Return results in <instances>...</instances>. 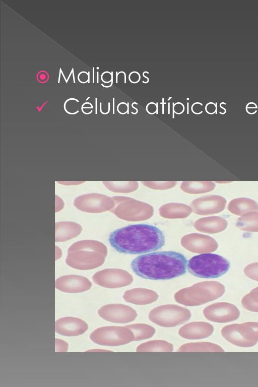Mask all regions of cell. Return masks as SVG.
<instances>
[{
  "label": "cell",
  "mask_w": 258,
  "mask_h": 387,
  "mask_svg": "<svg viewBox=\"0 0 258 387\" xmlns=\"http://www.w3.org/2000/svg\"><path fill=\"white\" fill-rule=\"evenodd\" d=\"M109 242L117 251L137 254L155 251L165 242L163 233L157 227L145 224L117 229L109 235Z\"/></svg>",
  "instance_id": "1"
},
{
  "label": "cell",
  "mask_w": 258,
  "mask_h": 387,
  "mask_svg": "<svg viewBox=\"0 0 258 387\" xmlns=\"http://www.w3.org/2000/svg\"><path fill=\"white\" fill-rule=\"evenodd\" d=\"M187 261L181 253L174 251H164L144 254L131 263L133 272L144 279L164 280L184 274Z\"/></svg>",
  "instance_id": "2"
},
{
  "label": "cell",
  "mask_w": 258,
  "mask_h": 387,
  "mask_svg": "<svg viewBox=\"0 0 258 387\" xmlns=\"http://www.w3.org/2000/svg\"><path fill=\"white\" fill-rule=\"evenodd\" d=\"M107 255L105 245L94 240H83L75 242L68 250L66 264L71 268L88 270L102 265Z\"/></svg>",
  "instance_id": "3"
},
{
  "label": "cell",
  "mask_w": 258,
  "mask_h": 387,
  "mask_svg": "<svg viewBox=\"0 0 258 387\" xmlns=\"http://www.w3.org/2000/svg\"><path fill=\"white\" fill-rule=\"evenodd\" d=\"M225 291L224 286L217 281H205L184 288L174 296L175 300L186 306H197L217 299Z\"/></svg>",
  "instance_id": "4"
},
{
  "label": "cell",
  "mask_w": 258,
  "mask_h": 387,
  "mask_svg": "<svg viewBox=\"0 0 258 387\" xmlns=\"http://www.w3.org/2000/svg\"><path fill=\"white\" fill-rule=\"evenodd\" d=\"M229 261L224 257L214 253H203L195 255L187 262L188 272L202 278H216L226 273L230 268Z\"/></svg>",
  "instance_id": "5"
},
{
  "label": "cell",
  "mask_w": 258,
  "mask_h": 387,
  "mask_svg": "<svg viewBox=\"0 0 258 387\" xmlns=\"http://www.w3.org/2000/svg\"><path fill=\"white\" fill-rule=\"evenodd\" d=\"M222 336L231 344L241 347H250L258 342V322H246L224 327Z\"/></svg>",
  "instance_id": "6"
},
{
  "label": "cell",
  "mask_w": 258,
  "mask_h": 387,
  "mask_svg": "<svg viewBox=\"0 0 258 387\" xmlns=\"http://www.w3.org/2000/svg\"><path fill=\"white\" fill-rule=\"evenodd\" d=\"M191 316L190 311L177 305H161L153 309L149 318L163 327H173L187 321Z\"/></svg>",
  "instance_id": "7"
},
{
  "label": "cell",
  "mask_w": 258,
  "mask_h": 387,
  "mask_svg": "<svg viewBox=\"0 0 258 387\" xmlns=\"http://www.w3.org/2000/svg\"><path fill=\"white\" fill-rule=\"evenodd\" d=\"M132 331L126 326H107L97 328L90 335L94 343L103 346H117L134 341Z\"/></svg>",
  "instance_id": "8"
},
{
  "label": "cell",
  "mask_w": 258,
  "mask_h": 387,
  "mask_svg": "<svg viewBox=\"0 0 258 387\" xmlns=\"http://www.w3.org/2000/svg\"><path fill=\"white\" fill-rule=\"evenodd\" d=\"M92 278L96 284L108 288L124 287L133 281V277L129 273L116 269H107L97 272Z\"/></svg>",
  "instance_id": "9"
},
{
  "label": "cell",
  "mask_w": 258,
  "mask_h": 387,
  "mask_svg": "<svg viewBox=\"0 0 258 387\" xmlns=\"http://www.w3.org/2000/svg\"><path fill=\"white\" fill-rule=\"evenodd\" d=\"M114 203L104 195L92 194L81 196L76 199L75 206L79 210L91 213L103 212L111 210Z\"/></svg>",
  "instance_id": "10"
},
{
  "label": "cell",
  "mask_w": 258,
  "mask_h": 387,
  "mask_svg": "<svg viewBox=\"0 0 258 387\" xmlns=\"http://www.w3.org/2000/svg\"><path fill=\"white\" fill-rule=\"evenodd\" d=\"M103 319L115 323L124 324L132 321L137 313L132 307L122 304H109L104 305L98 310Z\"/></svg>",
  "instance_id": "11"
},
{
  "label": "cell",
  "mask_w": 258,
  "mask_h": 387,
  "mask_svg": "<svg viewBox=\"0 0 258 387\" xmlns=\"http://www.w3.org/2000/svg\"><path fill=\"white\" fill-rule=\"evenodd\" d=\"M203 313L207 319L219 323L234 321L240 315V311L237 307L227 302L210 305L204 309Z\"/></svg>",
  "instance_id": "12"
},
{
  "label": "cell",
  "mask_w": 258,
  "mask_h": 387,
  "mask_svg": "<svg viewBox=\"0 0 258 387\" xmlns=\"http://www.w3.org/2000/svg\"><path fill=\"white\" fill-rule=\"evenodd\" d=\"M227 201L220 196L211 195L194 200L191 205L195 212L200 215H210L220 213L225 209Z\"/></svg>",
  "instance_id": "13"
},
{
  "label": "cell",
  "mask_w": 258,
  "mask_h": 387,
  "mask_svg": "<svg viewBox=\"0 0 258 387\" xmlns=\"http://www.w3.org/2000/svg\"><path fill=\"white\" fill-rule=\"evenodd\" d=\"M55 288L58 290L71 293H81L86 291L92 286L91 282L86 277L68 275L61 276L55 280Z\"/></svg>",
  "instance_id": "14"
},
{
  "label": "cell",
  "mask_w": 258,
  "mask_h": 387,
  "mask_svg": "<svg viewBox=\"0 0 258 387\" xmlns=\"http://www.w3.org/2000/svg\"><path fill=\"white\" fill-rule=\"evenodd\" d=\"M88 326L83 320L72 316L60 318L55 321L56 333L64 336H77L84 334Z\"/></svg>",
  "instance_id": "15"
},
{
  "label": "cell",
  "mask_w": 258,
  "mask_h": 387,
  "mask_svg": "<svg viewBox=\"0 0 258 387\" xmlns=\"http://www.w3.org/2000/svg\"><path fill=\"white\" fill-rule=\"evenodd\" d=\"M213 326L205 322H192L181 327L179 335L186 339H201L210 336L213 333Z\"/></svg>",
  "instance_id": "16"
},
{
  "label": "cell",
  "mask_w": 258,
  "mask_h": 387,
  "mask_svg": "<svg viewBox=\"0 0 258 387\" xmlns=\"http://www.w3.org/2000/svg\"><path fill=\"white\" fill-rule=\"evenodd\" d=\"M127 302L137 305H146L156 301L157 294L151 290L136 288L126 291L123 296Z\"/></svg>",
  "instance_id": "17"
},
{
  "label": "cell",
  "mask_w": 258,
  "mask_h": 387,
  "mask_svg": "<svg viewBox=\"0 0 258 387\" xmlns=\"http://www.w3.org/2000/svg\"><path fill=\"white\" fill-rule=\"evenodd\" d=\"M227 221L219 216L203 218L195 223L199 231L208 233H216L224 231L227 227Z\"/></svg>",
  "instance_id": "18"
},
{
  "label": "cell",
  "mask_w": 258,
  "mask_h": 387,
  "mask_svg": "<svg viewBox=\"0 0 258 387\" xmlns=\"http://www.w3.org/2000/svg\"><path fill=\"white\" fill-rule=\"evenodd\" d=\"M82 227L73 222H59L55 223V242H63L73 238L82 231Z\"/></svg>",
  "instance_id": "19"
},
{
  "label": "cell",
  "mask_w": 258,
  "mask_h": 387,
  "mask_svg": "<svg viewBox=\"0 0 258 387\" xmlns=\"http://www.w3.org/2000/svg\"><path fill=\"white\" fill-rule=\"evenodd\" d=\"M231 213L242 216L248 212L258 210V204L254 200L246 198H239L232 200L227 207Z\"/></svg>",
  "instance_id": "20"
},
{
  "label": "cell",
  "mask_w": 258,
  "mask_h": 387,
  "mask_svg": "<svg viewBox=\"0 0 258 387\" xmlns=\"http://www.w3.org/2000/svg\"><path fill=\"white\" fill-rule=\"evenodd\" d=\"M215 186V183L212 181H183L180 187L186 192L199 194L212 191Z\"/></svg>",
  "instance_id": "21"
},
{
  "label": "cell",
  "mask_w": 258,
  "mask_h": 387,
  "mask_svg": "<svg viewBox=\"0 0 258 387\" xmlns=\"http://www.w3.org/2000/svg\"><path fill=\"white\" fill-rule=\"evenodd\" d=\"M236 226L242 231L258 232V212H250L241 216L237 219Z\"/></svg>",
  "instance_id": "22"
},
{
  "label": "cell",
  "mask_w": 258,
  "mask_h": 387,
  "mask_svg": "<svg viewBox=\"0 0 258 387\" xmlns=\"http://www.w3.org/2000/svg\"><path fill=\"white\" fill-rule=\"evenodd\" d=\"M178 352H224L219 345L209 342H198L185 344L178 350Z\"/></svg>",
  "instance_id": "23"
},
{
  "label": "cell",
  "mask_w": 258,
  "mask_h": 387,
  "mask_svg": "<svg viewBox=\"0 0 258 387\" xmlns=\"http://www.w3.org/2000/svg\"><path fill=\"white\" fill-rule=\"evenodd\" d=\"M172 344L163 340H153L141 344L137 347V352H172Z\"/></svg>",
  "instance_id": "24"
},
{
  "label": "cell",
  "mask_w": 258,
  "mask_h": 387,
  "mask_svg": "<svg viewBox=\"0 0 258 387\" xmlns=\"http://www.w3.org/2000/svg\"><path fill=\"white\" fill-rule=\"evenodd\" d=\"M133 333L134 341H140L152 337L155 330L151 326L144 324H136L126 326Z\"/></svg>",
  "instance_id": "25"
},
{
  "label": "cell",
  "mask_w": 258,
  "mask_h": 387,
  "mask_svg": "<svg viewBox=\"0 0 258 387\" xmlns=\"http://www.w3.org/2000/svg\"><path fill=\"white\" fill-rule=\"evenodd\" d=\"M104 183L109 190L117 192H132L138 188L137 181H110Z\"/></svg>",
  "instance_id": "26"
},
{
  "label": "cell",
  "mask_w": 258,
  "mask_h": 387,
  "mask_svg": "<svg viewBox=\"0 0 258 387\" xmlns=\"http://www.w3.org/2000/svg\"><path fill=\"white\" fill-rule=\"evenodd\" d=\"M241 304L249 311L258 312V287L252 289L242 298Z\"/></svg>",
  "instance_id": "27"
},
{
  "label": "cell",
  "mask_w": 258,
  "mask_h": 387,
  "mask_svg": "<svg viewBox=\"0 0 258 387\" xmlns=\"http://www.w3.org/2000/svg\"><path fill=\"white\" fill-rule=\"evenodd\" d=\"M145 186L155 189H165L174 187L176 181H142Z\"/></svg>",
  "instance_id": "28"
},
{
  "label": "cell",
  "mask_w": 258,
  "mask_h": 387,
  "mask_svg": "<svg viewBox=\"0 0 258 387\" xmlns=\"http://www.w3.org/2000/svg\"><path fill=\"white\" fill-rule=\"evenodd\" d=\"M244 273L249 278L258 281V263L246 266L244 269Z\"/></svg>",
  "instance_id": "29"
},
{
  "label": "cell",
  "mask_w": 258,
  "mask_h": 387,
  "mask_svg": "<svg viewBox=\"0 0 258 387\" xmlns=\"http://www.w3.org/2000/svg\"><path fill=\"white\" fill-rule=\"evenodd\" d=\"M68 344L61 339L55 338V352H64L68 351Z\"/></svg>",
  "instance_id": "30"
},
{
  "label": "cell",
  "mask_w": 258,
  "mask_h": 387,
  "mask_svg": "<svg viewBox=\"0 0 258 387\" xmlns=\"http://www.w3.org/2000/svg\"><path fill=\"white\" fill-rule=\"evenodd\" d=\"M128 79L131 82L133 83H137L139 82L141 79V76L138 72L134 71L130 74Z\"/></svg>",
  "instance_id": "31"
},
{
  "label": "cell",
  "mask_w": 258,
  "mask_h": 387,
  "mask_svg": "<svg viewBox=\"0 0 258 387\" xmlns=\"http://www.w3.org/2000/svg\"><path fill=\"white\" fill-rule=\"evenodd\" d=\"M173 110L177 114L182 113L184 110V105L181 103L177 102L173 105Z\"/></svg>",
  "instance_id": "32"
},
{
  "label": "cell",
  "mask_w": 258,
  "mask_h": 387,
  "mask_svg": "<svg viewBox=\"0 0 258 387\" xmlns=\"http://www.w3.org/2000/svg\"><path fill=\"white\" fill-rule=\"evenodd\" d=\"M216 110V106L213 103H209L206 106V110L208 113H214Z\"/></svg>",
  "instance_id": "33"
},
{
  "label": "cell",
  "mask_w": 258,
  "mask_h": 387,
  "mask_svg": "<svg viewBox=\"0 0 258 387\" xmlns=\"http://www.w3.org/2000/svg\"><path fill=\"white\" fill-rule=\"evenodd\" d=\"M146 109L149 113L153 114L156 111L157 106L155 103H150L147 105Z\"/></svg>",
  "instance_id": "34"
},
{
  "label": "cell",
  "mask_w": 258,
  "mask_h": 387,
  "mask_svg": "<svg viewBox=\"0 0 258 387\" xmlns=\"http://www.w3.org/2000/svg\"><path fill=\"white\" fill-rule=\"evenodd\" d=\"M40 80L44 81L46 79V76L45 73H42L39 75Z\"/></svg>",
  "instance_id": "35"
},
{
  "label": "cell",
  "mask_w": 258,
  "mask_h": 387,
  "mask_svg": "<svg viewBox=\"0 0 258 387\" xmlns=\"http://www.w3.org/2000/svg\"><path fill=\"white\" fill-rule=\"evenodd\" d=\"M111 73V84L109 86H104L103 84H102L101 85H102V86L103 87H104L105 88H108V87H111L112 85V83H113V72H112Z\"/></svg>",
  "instance_id": "36"
},
{
  "label": "cell",
  "mask_w": 258,
  "mask_h": 387,
  "mask_svg": "<svg viewBox=\"0 0 258 387\" xmlns=\"http://www.w3.org/2000/svg\"><path fill=\"white\" fill-rule=\"evenodd\" d=\"M146 73V71L144 72L143 73V77H144L145 78H146L147 79V83H148L149 81V79L145 75V74Z\"/></svg>",
  "instance_id": "37"
},
{
  "label": "cell",
  "mask_w": 258,
  "mask_h": 387,
  "mask_svg": "<svg viewBox=\"0 0 258 387\" xmlns=\"http://www.w3.org/2000/svg\"><path fill=\"white\" fill-rule=\"evenodd\" d=\"M61 70V68H60L59 69V76H58V83H59V82H60Z\"/></svg>",
  "instance_id": "38"
},
{
  "label": "cell",
  "mask_w": 258,
  "mask_h": 387,
  "mask_svg": "<svg viewBox=\"0 0 258 387\" xmlns=\"http://www.w3.org/2000/svg\"><path fill=\"white\" fill-rule=\"evenodd\" d=\"M93 83H94V68L93 67Z\"/></svg>",
  "instance_id": "39"
},
{
  "label": "cell",
  "mask_w": 258,
  "mask_h": 387,
  "mask_svg": "<svg viewBox=\"0 0 258 387\" xmlns=\"http://www.w3.org/2000/svg\"><path fill=\"white\" fill-rule=\"evenodd\" d=\"M97 83H99V72H97Z\"/></svg>",
  "instance_id": "40"
},
{
  "label": "cell",
  "mask_w": 258,
  "mask_h": 387,
  "mask_svg": "<svg viewBox=\"0 0 258 387\" xmlns=\"http://www.w3.org/2000/svg\"><path fill=\"white\" fill-rule=\"evenodd\" d=\"M117 78H118V72H116V83H118V79H117Z\"/></svg>",
  "instance_id": "41"
},
{
  "label": "cell",
  "mask_w": 258,
  "mask_h": 387,
  "mask_svg": "<svg viewBox=\"0 0 258 387\" xmlns=\"http://www.w3.org/2000/svg\"><path fill=\"white\" fill-rule=\"evenodd\" d=\"M88 82L89 83H90V72H88Z\"/></svg>",
  "instance_id": "42"
},
{
  "label": "cell",
  "mask_w": 258,
  "mask_h": 387,
  "mask_svg": "<svg viewBox=\"0 0 258 387\" xmlns=\"http://www.w3.org/2000/svg\"><path fill=\"white\" fill-rule=\"evenodd\" d=\"M73 77L74 83H75V76H74V71L73 72Z\"/></svg>",
  "instance_id": "43"
},
{
  "label": "cell",
  "mask_w": 258,
  "mask_h": 387,
  "mask_svg": "<svg viewBox=\"0 0 258 387\" xmlns=\"http://www.w3.org/2000/svg\"><path fill=\"white\" fill-rule=\"evenodd\" d=\"M95 100H96V114H97V99L96 98Z\"/></svg>",
  "instance_id": "44"
},
{
  "label": "cell",
  "mask_w": 258,
  "mask_h": 387,
  "mask_svg": "<svg viewBox=\"0 0 258 387\" xmlns=\"http://www.w3.org/2000/svg\"><path fill=\"white\" fill-rule=\"evenodd\" d=\"M61 74H62V76H63V78L64 79V80L66 81V82H67V79H66V77H64V74H63V73H62V71H61Z\"/></svg>",
  "instance_id": "45"
}]
</instances>
